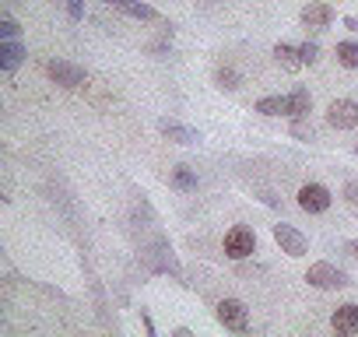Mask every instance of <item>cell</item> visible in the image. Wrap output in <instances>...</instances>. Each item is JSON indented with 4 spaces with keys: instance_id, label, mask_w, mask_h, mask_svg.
<instances>
[{
    "instance_id": "7402d4cb",
    "label": "cell",
    "mask_w": 358,
    "mask_h": 337,
    "mask_svg": "<svg viewBox=\"0 0 358 337\" xmlns=\"http://www.w3.org/2000/svg\"><path fill=\"white\" fill-rule=\"evenodd\" d=\"M299 50H302V60H306V67H313V64L320 60V43H302Z\"/></svg>"
},
{
    "instance_id": "f1b7e54d",
    "label": "cell",
    "mask_w": 358,
    "mask_h": 337,
    "mask_svg": "<svg viewBox=\"0 0 358 337\" xmlns=\"http://www.w3.org/2000/svg\"><path fill=\"white\" fill-rule=\"evenodd\" d=\"M355 158H358V144H355Z\"/></svg>"
},
{
    "instance_id": "2e32d148",
    "label": "cell",
    "mask_w": 358,
    "mask_h": 337,
    "mask_svg": "<svg viewBox=\"0 0 358 337\" xmlns=\"http://www.w3.org/2000/svg\"><path fill=\"white\" fill-rule=\"evenodd\" d=\"M253 113L260 116H288V95H264L253 102Z\"/></svg>"
},
{
    "instance_id": "4316f807",
    "label": "cell",
    "mask_w": 358,
    "mask_h": 337,
    "mask_svg": "<svg viewBox=\"0 0 358 337\" xmlns=\"http://www.w3.org/2000/svg\"><path fill=\"white\" fill-rule=\"evenodd\" d=\"M141 323H144V330H148V334H155V323H151V316H148V313H141Z\"/></svg>"
},
{
    "instance_id": "484cf974",
    "label": "cell",
    "mask_w": 358,
    "mask_h": 337,
    "mask_svg": "<svg viewBox=\"0 0 358 337\" xmlns=\"http://www.w3.org/2000/svg\"><path fill=\"white\" fill-rule=\"evenodd\" d=\"M341 25H344V29H348V32H358V18H355V15H348V18H344V22H341Z\"/></svg>"
},
{
    "instance_id": "5b68a950",
    "label": "cell",
    "mask_w": 358,
    "mask_h": 337,
    "mask_svg": "<svg viewBox=\"0 0 358 337\" xmlns=\"http://www.w3.org/2000/svg\"><path fill=\"white\" fill-rule=\"evenodd\" d=\"M295 201H299V208H302L306 215H323V211H330L334 194H330L323 183H302L299 194H295Z\"/></svg>"
},
{
    "instance_id": "9a60e30c",
    "label": "cell",
    "mask_w": 358,
    "mask_h": 337,
    "mask_svg": "<svg viewBox=\"0 0 358 337\" xmlns=\"http://www.w3.org/2000/svg\"><path fill=\"white\" fill-rule=\"evenodd\" d=\"M309 113H313V95H309V88L288 92V120H302V116H309Z\"/></svg>"
},
{
    "instance_id": "7a4b0ae2",
    "label": "cell",
    "mask_w": 358,
    "mask_h": 337,
    "mask_svg": "<svg viewBox=\"0 0 358 337\" xmlns=\"http://www.w3.org/2000/svg\"><path fill=\"white\" fill-rule=\"evenodd\" d=\"M43 71H46V78H50L53 85H60V88H67V92H74V88H81V85L88 81L85 67H78V64H71V60H46Z\"/></svg>"
},
{
    "instance_id": "6da1fadb",
    "label": "cell",
    "mask_w": 358,
    "mask_h": 337,
    "mask_svg": "<svg viewBox=\"0 0 358 337\" xmlns=\"http://www.w3.org/2000/svg\"><path fill=\"white\" fill-rule=\"evenodd\" d=\"M306 281H309L313 288H320V292H337V288H348V285H351L348 271H341V267L330 264V260H316V264H309Z\"/></svg>"
},
{
    "instance_id": "7c38bea8",
    "label": "cell",
    "mask_w": 358,
    "mask_h": 337,
    "mask_svg": "<svg viewBox=\"0 0 358 337\" xmlns=\"http://www.w3.org/2000/svg\"><path fill=\"white\" fill-rule=\"evenodd\" d=\"M25 57H29V50L18 39H4V43H0V71H4V74H15L25 64Z\"/></svg>"
},
{
    "instance_id": "e0dca14e",
    "label": "cell",
    "mask_w": 358,
    "mask_h": 337,
    "mask_svg": "<svg viewBox=\"0 0 358 337\" xmlns=\"http://www.w3.org/2000/svg\"><path fill=\"white\" fill-rule=\"evenodd\" d=\"M334 57H337V64H341L344 71H358V43H355V39H344V43H337Z\"/></svg>"
},
{
    "instance_id": "d4e9b609",
    "label": "cell",
    "mask_w": 358,
    "mask_h": 337,
    "mask_svg": "<svg viewBox=\"0 0 358 337\" xmlns=\"http://www.w3.org/2000/svg\"><path fill=\"white\" fill-rule=\"evenodd\" d=\"M148 50H151L155 57H165V53H169V43H151Z\"/></svg>"
},
{
    "instance_id": "83f0119b",
    "label": "cell",
    "mask_w": 358,
    "mask_h": 337,
    "mask_svg": "<svg viewBox=\"0 0 358 337\" xmlns=\"http://www.w3.org/2000/svg\"><path fill=\"white\" fill-rule=\"evenodd\" d=\"M344 250H348V253H351V257H355V260H358V239H351V243H348V246H344Z\"/></svg>"
},
{
    "instance_id": "4fadbf2b",
    "label": "cell",
    "mask_w": 358,
    "mask_h": 337,
    "mask_svg": "<svg viewBox=\"0 0 358 337\" xmlns=\"http://www.w3.org/2000/svg\"><path fill=\"white\" fill-rule=\"evenodd\" d=\"M274 60H278V67H285L288 74H295V71H302V67H306L302 50H299V46H292V43H278V46H274Z\"/></svg>"
},
{
    "instance_id": "3957f363",
    "label": "cell",
    "mask_w": 358,
    "mask_h": 337,
    "mask_svg": "<svg viewBox=\"0 0 358 337\" xmlns=\"http://www.w3.org/2000/svg\"><path fill=\"white\" fill-rule=\"evenodd\" d=\"M215 320H218L225 330H236V334H246V330H250V309H246V302H239V299H222V302L215 306Z\"/></svg>"
},
{
    "instance_id": "ac0fdd59",
    "label": "cell",
    "mask_w": 358,
    "mask_h": 337,
    "mask_svg": "<svg viewBox=\"0 0 358 337\" xmlns=\"http://www.w3.org/2000/svg\"><path fill=\"white\" fill-rule=\"evenodd\" d=\"M215 85H218L222 92H236V88L243 85V74H239L232 64H222V67L215 71Z\"/></svg>"
},
{
    "instance_id": "ba28073f",
    "label": "cell",
    "mask_w": 358,
    "mask_h": 337,
    "mask_svg": "<svg viewBox=\"0 0 358 337\" xmlns=\"http://www.w3.org/2000/svg\"><path fill=\"white\" fill-rule=\"evenodd\" d=\"M327 127H334V130H355L358 127V102L355 99H334L327 106Z\"/></svg>"
},
{
    "instance_id": "8fae6325",
    "label": "cell",
    "mask_w": 358,
    "mask_h": 337,
    "mask_svg": "<svg viewBox=\"0 0 358 337\" xmlns=\"http://www.w3.org/2000/svg\"><path fill=\"white\" fill-rule=\"evenodd\" d=\"M330 327H334V334H341V337H355V334H358V306H355V302L337 306V309L330 313Z\"/></svg>"
},
{
    "instance_id": "277c9868",
    "label": "cell",
    "mask_w": 358,
    "mask_h": 337,
    "mask_svg": "<svg viewBox=\"0 0 358 337\" xmlns=\"http://www.w3.org/2000/svg\"><path fill=\"white\" fill-rule=\"evenodd\" d=\"M257 253V232L246 225H236L225 232V257L229 260H250Z\"/></svg>"
},
{
    "instance_id": "8992f818",
    "label": "cell",
    "mask_w": 358,
    "mask_h": 337,
    "mask_svg": "<svg viewBox=\"0 0 358 337\" xmlns=\"http://www.w3.org/2000/svg\"><path fill=\"white\" fill-rule=\"evenodd\" d=\"M271 232H274V243L281 246V253H288V257H295V260L309 253V239H306V236H302L295 225H288V222H278Z\"/></svg>"
},
{
    "instance_id": "44dd1931",
    "label": "cell",
    "mask_w": 358,
    "mask_h": 337,
    "mask_svg": "<svg viewBox=\"0 0 358 337\" xmlns=\"http://www.w3.org/2000/svg\"><path fill=\"white\" fill-rule=\"evenodd\" d=\"M64 8L71 22H85V0H64Z\"/></svg>"
},
{
    "instance_id": "52a82bcc",
    "label": "cell",
    "mask_w": 358,
    "mask_h": 337,
    "mask_svg": "<svg viewBox=\"0 0 358 337\" xmlns=\"http://www.w3.org/2000/svg\"><path fill=\"white\" fill-rule=\"evenodd\" d=\"M106 8H113V11L134 18V22H144V25H165V18L151 4H144V0H106Z\"/></svg>"
},
{
    "instance_id": "d6986e66",
    "label": "cell",
    "mask_w": 358,
    "mask_h": 337,
    "mask_svg": "<svg viewBox=\"0 0 358 337\" xmlns=\"http://www.w3.org/2000/svg\"><path fill=\"white\" fill-rule=\"evenodd\" d=\"M292 137H299V141H316V127L309 123V116L292 120Z\"/></svg>"
},
{
    "instance_id": "30bf717a",
    "label": "cell",
    "mask_w": 358,
    "mask_h": 337,
    "mask_svg": "<svg viewBox=\"0 0 358 337\" xmlns=\"http://www.w3.org/2000/svg\"><path fill=\"white\" fill-rule=\"evenodd\" d=\"M158 134H162L165 141H172V144H201V130L179 123V120H169V116L158 120Z\"/></svg>"
},
{
    "instance_id": "603a6c76",
    "label": "cell",
    "mask_w": 358,
    "mask_h": 337,
    "mask_svg": "<svg viewBox=\"0 0 358 337\" xmlns=\"http://www.w3.org/2000/svg\"><path fill=\"white\" fill-rule=\"evenodd\" d=\"M341 194H344V204H351V208H358V183H355V180H348Z\"/></svg>"
},
{
    "instance_id": "ffe728a7",
    "label": "cell",
    "mask_w": 358,
    "mask_h": 337,
    "mask_svg": "<svg viewBox=\"0 0 358 337\" xmlns=\"http://www.w3.org/2000/svg\"><path fill=\"white\" fill-rule=\"evenodd\" d=\"M0 36H4V39H18L22 36V25L11 15H4V18H0Z\"/></svg>"
},
{
    "instance_id": "5bb4252c",
    "label": "cell",
    "mask_w": 358,
    "mask_h": 337,
    "mask_svg": "<svg viewBox=\"0 0 358 337\" xmlns=\"http://www.w3.org/2000/svg\"><path fill=\"white\" fill-rule=\"evenodd\" d=\"M169 187L176 194H194L197 190V173H194L190 165H176L172 173H169Z\"/></svg>"
},
{
    "instance_id": "cb8c5ba5",
    "label": "cell",
    "mask_w": 358,
    "mask_h": 337,
    "mask_svg": "<svg viewBox=\"0 0 358 337\" xmlns=\"http://www.w3.org/2000/svg\"><path fill=\"white\" fill-rule=\"evenodd\" d=\"M260 201H264L267 208H281V201H278L274 194H267V190H260Z\"/></svg>"
},
{
    "instance_id": "9c48e42d",
    "label": "cell",
    "mask_w": 358,
    "mask_h": 337,
    "mask_svg": "<svg viewBox=\"0 0 358 337\" xmlns=\"http://www.w3.org/2000/svg\"><path fill=\"white\" fill-rule=\"evenodd\" d=\"M299 22L313 32H323V29L334 25V8L327 4V0H309V4L302 8V15H299Z\"/></svg>"
}]
</instances>
